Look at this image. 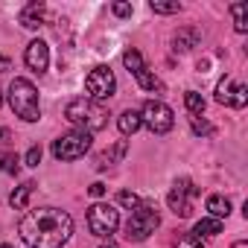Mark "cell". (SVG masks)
Here are the masks:
<instances>
[{
  "label": "cell",
  "mask_w": 248,
  "mask_h": 248,
  "mask_svg": "<svg viewBox=\"0 0 248 248\" xmlns=\"http://www.w3.org/2000/svg\"><path fill=\"white\" fill-rule=\"evenodd\" d=\"M231 15L236 32H248V3H231Z\"/></svg>",
  "instance_id": "20"
},
{
  "label": "cell",
  "mask_w": 248,
  "mask_h": 248,
  "mask_svg": "<svg viewBox=\"0 0 248 248\" xmlns=\"http://www.w3.org/2000/svg\"><path fill=\"white\" fill-rule=\"evenodd\" d=\"M152 12H158V15H175V12H181V3L178 0H152Z\"/></svg>",
  "instance_id": "22"
},
{
  "label": "cell",
  "mask_w": 248,
  "mask_h": 248,
  "mask_svg": "<svg viewBox=\"0 0 248 248\" xmlns=\"http://www.w3.org/2000/svg\"><path fill=\"white\" fill-rule=\"evenodd\" d=\"M233 248H248V245H245V242L239 239V242H233Z\"/></svg>",
  "instance_id": "33"
},
{
  "label": "cell",
  "mask_w": 248,
  "mask_h": 248,
  "mask_svg": "<svg viewBox=\"0 0 248 248\" xmlns=\"http://www.w3.org/2000/svg\"><path fill=\"white\" fill-rule=\"evenodd\" d=\"M32 190H35V184H32V181H27V184H21V187H15V193L9 196V204H12L15 210H21V207H27V202H30V196H32Z\"/></svg>",
  "instance_id": "18"
},
{
  "label": "cell",
  "mask_w": 248,
  "mask_h": 248,
  "mask_svg": "<svg viewBox=\"0 0 248 248\" xmlns=\"http://www.w3.org/2000/svg\"><path fill=\"white\" fill-rule=\"evenodd\" d=\"M9 138H12V135H9V129H0V143H6Z\"/></svg>",
  "instance_id": "32"
},
{
  "label": "cell",
  "mask_w": 248,
  "mask_h": 248,
  "mask_svg": "<svg viewBox=\"0 0 248 248\" xmlns=\"http://www.w3.org/2000/svg\"><path fill=\"white\" fill-rule=\"evenodd\" d=\"M44 15H47V6H44V3H30V6L21 12V27L38 30V27L44 24Z\"/></svg>",
  "instance_id": "12"
},
{
  "label": "cell",
  "mask_w": 248,
  "mask_h": 248,
  "mask_svg": "<svg viewBox=\"0 0 248 248\" xmlns=\"http://www.w3.org/2000/svg\"><path fill=\"white\" fill-rule=\"evenodd\" d=\"M88 228H91L93 236H111V233L120 228V213H117V207H114V204H102V202L91 204V207H88Z\"/></svg>",
  "instance_id": "7"
},
{
  "label": "cell",
  "mask_w": 248,
  "mask_h": 248,
  "mask_svg": "<svg viewBox=\"0 0 248 248\" xmlns=\"http://www.w3.org/2000/svg\"><path fill=\"white\" fill-rule=\"evenodd\" d=\"M175 248H204V245H202V239H199V236L187 233V236H181V239L175 242Z\"/></svg>",
  "instance_id": "27"
},
{
  "label": "cell",
  "mask_w": 248,
  "mask_h": 248,
  "mask_svg": "<svg viewBox=\"0 0 248 248\" xmlns=\"http://www.w3.org/2000/svg\"><path fill=\"white\" fill-rule=\"evenodd\" d=\"M24 62H27V67H30V70L44 73V70H47V64H50V47H47L41 38L30 41V44H27V53H24Z\"/></svg>",
  "instance_id": "11"
},
{
  "label": "cell",
  "mask_w": 248,
  "mask_h": 248,
  "mask_svg": "<svg viewBox=\"0 0 248 248\" xmlns=\"http://www.w3.org/2000/svg\"><path fill=\"white\" fill-rule=\"evenodd\" d=\"M88 190H91V196H93V199H99V196H105V184H102V181H96V184H91Z\"/></svg>",
  "instance_id": "30"
},
{
  "label": "cell",
  "mask_w": 248,
  "mask_h": 248,
  "mask_svg": "<svg viewBox=\"0 0 248 248\" xmlns=\"http://www.w3.org/2000/svg\"><path fill=\"white\" fill-rule=\"evenodd\" d=\"M123 64L129 67V73H138V70L143 67V59H140V53H138L135 47H129L126 53H123Z\"/></svg>",
  "instance_id": "23"
},
{
  "label": "cell",
  "mask_w": 248,
  "mask_h": 248,
  "mask_svg": "<svg viewBox=\"0 0 248 248\" xmlns=\"http://www.w3.org/2000/svg\"><path fill=\"white\" fill-rule=\"evenodd\" d=\"M135 79H138V85H140L143 91H164L161 79H158V76H155V73H152V70H149L146 64H143V67H140V70L135 73Z\"/></svg>",
  "instance_id": "16"
},
{
  "label": "cell",
  "mask_w": 248,
  "mask_h": 248,
  "mask_svg": "<svg viewBox=\"0 0 248 248\" xmlns=\"http://www.w3.org/2000/svg\"><path fill=\"white\" fill-rule=\"evenodd\" d=\"M190 123H193V132H196V135H210V132H213V126H210V123H207V120H199V117H190Z\"/></svg>",
  "instance_id": "26"
},
{
  "label": "cell",
  "mask_w": 248,
  "mask_h": 248,
  "mask_svg": "<svg viewBox=\"0 0 248 248\" xmlns=\"http://www.w3.org/2000/svg\"><path fill=\"white\" fill-rule=\"evenodd\" d=\"M0 248H12V245H9V242H3V245H0Z\"/></svg>",
  "instance_id": "35"
},
{
  "label": "cell",
  "mask_w": 248,
  "mask_h": 248,
  "mask_svg": "<svg viewBox=\"0 0 248 248\" xmlns=\"http://www.w3.org/2000/svg\"><path fill=\"white\" fill-rule=\"evenodd\" d=\"M91 135L88 132H67V135H62L59 140H53V155H56V161H79V158H85V152L91 149Z\"/></svg>",
  "instance_id": "6"
},
{
  "label": "cell",
  "mask_w": 248,
  "mask_h": 248,
  "mask_svg": "<svg viewBox=\"0 0 248 248\" xmlns=\"http://www.w3.org/2000/svg\"><path fill=\"white\" fill-rule=\"evenodd\" d=\"M0 170L9 172V175H15L18 172V155H3V158H0Z\"/></svg>",
  "instance_id": "25"
},
{
  "label": "cell",
  "mask_w": 248,
  "mask_h": 248,
  "mask_svg": "<svg viewBox=\"0 0 248 248\" xmlns=\"http://www.w3.org/2000/svg\"><path fill=\"white\" fill-rule=\"evenodd\" d=\"M9 67H12V64H9V59H6V56H0V73H6Z\"/></svg>",
  "instance_id": "31"
},
{
  "label": "cell",
  "mask_w": 248,
  "mask_h": 248,
  "mask_svg": "<svg viewBox=\"0 0 248 248\" xmlns=\"http://www.w3.org/2000/svg\"><path fill=\"white\" fill-rule=\"evenodd\" d=\"M207 210H210L213 219H228V213H231V202H228L225 196H210V199H207Z\"/></svg>",
  "instance_id": "19"
},
{
  "label": "cell",
  "mask_w": 248,
  "mask_h": 248,
  "mask_svg": "<svg viewBox=\"0 0 248 248\" xmlns=\"http://www.w3.org/2000/svg\"><path fill=\"white\" fill-rule=\"evenodd\" d=\"M111 12H114L117 18H129V15H132V3H114Z\"/></svg>",
  "instance_id": "29"
},
{
  "label": "cell",
  "mask_w": 248,
  "mask_h": 248,
  "mask_svg": "<svg viewBox=\"0 0 248 248\" xmlns=\"http://www.w3.org/2000/svg\"><path fill=\"white\" fill-rule=\"evenodd\" d=\"M102 248H117V245H114V242H105V245H102Z\"/></svg>",
  "instance_id": "34"
},
{
  "label": "cell",
  "mask_w": 248,
  "mask_h": 248,
  "mask_svg": "<svg viewBox=\"0 0 248 248\" xmlns=\"http://www.w3.org/2000/svg\"><path fill=\"white\" fill-rule=\"evenodd\" d=\"M216 102H219V105H231V108H245V102H248V88H245V85H233L231 76H225V79H219V85H216Z\"/></svg>",
  "instance_id": "10"
},
{
  "label": "cell",
  "mask_w": 248,
  "mask_h": 248,
  "mask_svg": "<svg viewBox=\"0 0 248 248\" xmlns=\"http://www.w3.org/2000/svg\"><path fill=\"white\" fill-rule=\"evenodd\" d=\"M222 219H213V216H207V219H199L196 222V228H193V236H216V233H222Z\"/></svg>",
  "instance_id": "15"
},
{
  "label": "cell",
  "mask_w": 248,
  "mask_h": 248,
  "mask_svg": "<svg viewBox=\"0 0 248 248\" xmlns=\"http://www.w3.org/2000/svg\"><path fill=\"white\" fill-rule=\"evenodd\" d=\"M9 105L12 111L24 120V123H35L41 117V105H38V91L30 79H12L9 85Z\"/></svg>",
  "instance_id": "3"
},
{
  "label": "cell",
  "mask_w": 248,
  "mask_h": 248,
  "mask_svg": "<svg viewBox=\"0 0 248 248\" xmlns=\"http://www.w3.org/2000/svg\"><path fill=\"white\" fill-rule=\"evenodd\" d=\"M24 161H27V167H38V164H41V146H32Z\"/></svg>",
  "instance_id": "28"
},
{
  "label": "cell",
  "mask_w": 248,
  "mask_h": 248,
  "mask_svg": "<svg viewBox=\"0 0 248 248\" xmlns=\"http://www.w3.org/2000/svg\"><path fill=\"white\" fill-rule=\"evenodd\" d=\"M117 126H120V132L123 135H135L140 126H143V120H140V111H123L120 117H117Z\"/></svg>",
  "instance_id": "14"
},
{
  "label": "cell",
  "mask_w": 248,
  "mask_h": 248,
  "mask_svg": "<svg viewBox=\"0 0 248 248\" xmlns=\"http://www.w3.org/2000/svg\"><path fill=\"white\" fill-rule=\"evenodd\" d=\"M123 155H126V140H117V146H114V149H108V152H102V155L96 158V167H99V170H105V167L117 164Z\"/></svg>",
  "instance_id": "17"
},
{
  "label": "cell",
  "mask_w": 248,
  "mask_h": 248,
  "mask_svg": "<svg viewBox=\"0 0 248 248\" xmlns=\"http://www.w3.org/2000/svg\"><path fill=\"white\" fill-rule=\"evenodd\" d=\"M161 225V216L152 204H138L132 219L126 222V239L129 242H143L149 233H155V228Z\"/></svg>",
  "instance_id": "4"
},
{
  "label": "cell",
  "mask_w": 248,
  "mask_h": 248,
  "mask_svg": "<svg viewBox=\"0 0 248 248\" xmlns=\"http://www.w3.org/2000/svg\"><path fill=\"white\" fill-rule=\"evenodd\" d=\"M117 202H120V204H123V207H132V210H135V207H138V204H140V199H138V196H135V193H132V190H123V193H120V196H117Z\"/></svg>",
  "instance_id": "24"
},
{
  "label": "cell",
  "mask_w": 248,
  "mask_h": 248,
  "mask_svg": "<svg viewBox=\"0 0 248 248\" xmlns=\"http://www.w3.org/2000/svg\"><path fill=\"white\" fill-rule=\"evenodd\" d=\"M64 120H67V123H73L79 132L93 135V132L105 129V123H108V111H105L99 102L88 99V96H76V99H70V102H67V108H64Z\"/></svg>",
  "instance_id": "2"
},
{
  "label": "cell",
  "mask_w": 248,
  "mask_h": 248,
  "mask_svg": "<svg viewBox=\"0 0 248 248\" xmlns=\"http://www.w3.org/2000/svg\"><path fill=\"white\" fill-rule=\"evenodd\" d=\"M199 196V190L193 187V181L190 178H181V181H175V187H172V193H170V207H172V213L175 216H190L193 213V199Z\"/></svg>",
  "instance_id": "9"
},
{
  "label": "cell",
  "mask_w": 248,
  "mask_h": 248,
  "mask_svg": "<svg viewBox=\"0 0 248 248\" xmlns=\"http://www.w3.org/2000/svg\"><path fill=\"white\" fill-rule=\"evenodd\" d=\"M196 44H199V30H196V27H184V30H178L175 38H172V50H175V53H187V50H193Z\"/></svg>",
  "instance_id": "13"
},
{
  "label": "cell",
  "mask_w": 248,
  "mask_h": 248,
  "mask_svg": "<svg viewBox=\"0 0 248 248\" xmlns=\"http://www.w3.org/2000/svg\"><path fill=\"white\" fill-rule=\"evenodd\" d=\"M18 231H21V239L30 248H62L73 233V219H70L67 210L38 207V210H30L21 219Z\"/></svg>",
  "instance_id": "1"
},
{
  "label": "cell",
  "mask_w": 248,
  "mask_h": 248,
  "mask_svg": "<svg viewBox=\"0 0 248 248\" xmlns=\"http://www.w3.org/2000/svg\"><path fill=\"white\" fill-rule=\"evenodd\" d=\"M0 105H3V93H0Z\"/></svg>",
  "instance_id": "36"
},
{
  "label": "cell",
  "mask_w": 248,
  "mask_h": 248,
  "mask_svg": "<svg viewBox=\"0 0 248 248\" xmlns=\"http://www.w3.org/2000/svg\"><path fill=\"white\" fill-rule=\"evenodd\" d=\"M85 91H88V99H93V102L111 99L114 91H117V79H114V73H111L105 64H99V67H93V70L88 73V79H85Z\"/></svg>",
  "instance_id": "8"
},
{
  "label": "cell",
  "mask_w": 248,
  "mask_h": 248,
  "mask_svg": "<svg viewBox=\"0 0 248 248\" xmlns=\"http://www.w3.org/2000/svg\"><path fill=\"white\" fill-rule=\"evenodd\" d=\"M184 105H187V111H190L193 117H202V111H204V96L196 93V91H187V93H184Z\"/></svg>",
  "instance_id": "21"
},
{
  "label": "cell",
  "mask_w": 248,
  "mask_h": 248,
  "mask_svg": "<svg viewBox=\"0 0 248 248\" xmlns=\"http://www.w3.org/2000/svg\"><path fill=\"white\" fill-rule=\"evenodd\" d=\"M140 120H143V126H146L152 135H167V132L175 126V114H172V108H170L167 102H161V99L143 102Z\"/></svg>",
  "instance_id": "5"
}]
</instances>
